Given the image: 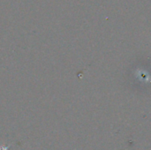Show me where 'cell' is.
<instances>
[{"instance_id": "6da1fadb", "label": "cell", "mask_w": 151, "mask_h": 150, "mask_svg": "<svg viewBox=\"0 0 151 150\" xmlns=\"http://www.w3.org/2000/svg\"><path fill=\"white\" fill-rule=\"evenodd\" d=\"M11 144L8 145V146H0V150H11L10 148H11Z\"/></svg>"}]
</instances>
